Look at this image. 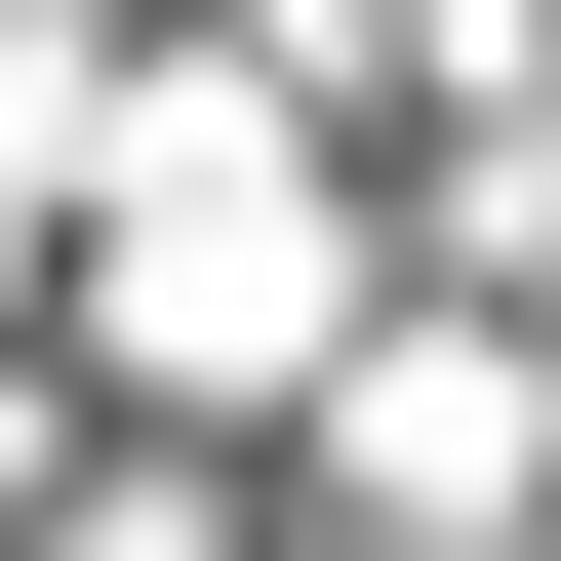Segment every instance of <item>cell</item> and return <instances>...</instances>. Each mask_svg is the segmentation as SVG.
Listing matches in <instances>:
<instances>
[{
  "label": "cell",
  "mask_w": 561,
  "mask_h": 561,
  "mask_svg": "<svg viewBox=\"0 0 561 561\" xmlns=\"http://www.w3.org/2000/svg\"><path fill=\"white\" fill-rule=\"evenodd\" d=\"M362 41H481V0H280V81H362Z\"/></svg>",
  "instance_id": "6da1fadb"
},
{
  "label": "cell",
  "mask_w": 561,
  "mask_h": 561,
  "mask_svg": "<svg viewBox=\"0 0 561 561\" xmlns=\"http://www.w3.org/2000/svg\"><path fill=\"white\" fill-rule=\"evenodd\" d=\"M81 561H201V522H81Z\"/></svg>",
  "instance_id": "7a4b0ae2"
}]
</instances>
